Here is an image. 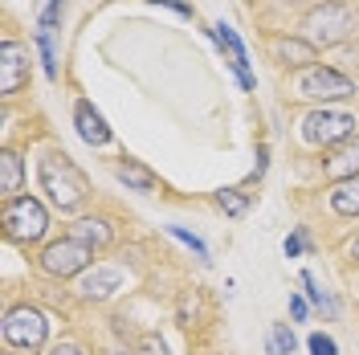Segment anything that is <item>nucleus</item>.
<instances>
[{
    "label": "nucleus",
    "mask_w": 359,
    "mask_h": 355,
    "mask_svg": "<svg viewBox=\"0 0 359 355\" xmlns=\"http://www.w3.org/2000/svg\"><path fill=\"white\" fill-rule=\"evenodd\" d=\"M37 188L45 192V204H53L66 217L86 213V204L94 200V188H90L86 172L62 147H53V143L41 147V156H37Z\"/></svg>",
    "instance_id": "f257e3e1"
},
{
    "label": "nucleus",
    "mask_w": 359,
    "mask_h": 355,
    "mask_svg": "<svg viewBox=\"0 0 359 355\" xmlns=\"http://www.w3.org/2000/svg\"><path fill=\"white\" fill-rule=\"evenodd\" d=\"M0 229H4V241L17 245V249H41L49 241V229H53V217H49V204L33 192H21V196L4 200L0 204Z\"/></svg>",
    "instance_id": "f03ea898"
},
{
    "label": "nucleus",
    "mask_w": 359,
    "mask_h": 355,
    "mask_svg": "<svg viewBox=\"0 0 359 355\" xmlns=\"http://www.w3.org/2000/svg\"><path fill=\"white\" fill-rule=\"evenodd\" d=\"M359 94V82L351 74H343L335 66L314 62L306 69H294L286 78V98L294 102H311V107H331V102H347Z\"/></svg>",
    "instance_id": "7ed1b4c3"
},
{
    "label": "nucleus",
    "mask_w": 359,
    "mask_h": 355,
    "mask_svg": "<svg viewBox=\"0 0 359 355\" xmlns=\"http://www.w3.org/2000/svg\"><path fill=\"white\" fill-rule=\"evenodd\" d=\"M359 33V4L355 0H318L302 17V37L314 49H335L347 45Z\"/></svg>",
    "instance_id": "20e7f679"
},
{
    "label": "nucleus",
    "mask_w": 359,
    "mask_h": 355,
    "mask_svg": "<svg viewBox=\"0 0 359 355\" xmlns=\"http://www.w3.org/2000/svg\"><path fill=\"white\" fill-rule=\"evenodd\" d=\"M49 335H53V323L49 314L37 307V302H13L4 311V323H0V339H4V351H17V355H37L49 347Z\"/></svg>",
    "instance_id": "39448f33"
},
{
    "label": "nucleus",
    "mask_w": 359,
    "mask_h": 355,
    "mask_svg": "<svg viewBox=\"0 0 359 355\" xmlns=\"http://www.w3.org/2000/svg\"><path fill=\"white\" fill-rule=\"evenodd\" d=\"M94 262H98V253H94L86 241L69 237V233H62V237H49V241L33 253V266H37V274H41V278H49V282H69V278H82Z\"/></svg>",
    "instance_id": "423d86ee"
},
{
    "label": "nucleus",
    "mask_w": 359,
    "mask_h": 355,
    "mask_svg": "<svg viewBox=\"0 0 359 355\" xmlns=\"http://www.w3.org/2000/svg\"><path fill=\"white\" fill-rule=\"evenodd\" d=\"M298 135L302 143L314 152H335L343 143L359 139V114L351 111H335V107H311L298 119Z\"/></svg>",
    "instance_id": "0eeeda50"
},
{
    "label": "nucleus",
    "mask_w": 359,
    "mask_h": 355,
    "mask_svg": "<svg viewBox=\"0 0 359 355\" xmlns=\"http://www.w3.org/2000/svg\"><path fill=\"white\" fill-rule=\"evenodd\" d=\"M127 286H131V269L123 266V262H94V266L78 278L74 294H78L86 307H107V302H114Z\"/></svg>",
    "instance_id": "6e6552de"
},
{
    "label": "nucleus",
    "mask_w": 359,
    "mask_h": 355,
    "mask_svg": "<svg viewBox=\"0 0 359 355\" xmlns=\"http://www.w3.org/2000/svg\"><path fill=\"white\" fill-rule=\"evenodd\" d=\"M33 78V53H29V41L4 33L0 37V98H17Z\"/></svg>",
    "instance_id": "1a4fd4ad"
},
{
    "label": "nucleus",
    "mask_w": 359,
    "mask_h": 355,
    "mask_svg": "<svg viewBox=\"0 0 359 355\" xmlns=\"http://www.w3.org/2000/svg\"><path fill=\"white\" fill-rule=\"evenodd\" d=\"M69 237H78V241H86L98 257L102 253H111L118 237H123V221L111 217V213H78V217H69V225L62 229Z\"/></svg>",
    "instance_id": "9d476101"
},
{
    "label": "nucleus",
    "mask_w": 359,
    "mask_h": 355,
    "mask_svg": "<svg viewBox=\"0 0 359 355\" xmlns=\"http://www.w3.org/2000/svg\"><path fill=\"white\" fill-rule=\"evenodd\" d=\"M208 37L217 41V49L224 53V62H229V69H233V78L241 82V90H257V78H253V69H249V49L245 41L237 37V29L229 21H217L212 29H208Z\"/></svg>",
    "instance_id": "9b49d317"
},
{
    "label": "nucleus",
    "mask_w": 359,
    "mask_h": 355,
    "mask_svg": "<svg viewBox=\"0 0 359 355\" xmlns=\"http://www.w3.org/2000/svg\"><path fill=\"white\" fill-rule=\"evenodd\" d=\"M74 131H78V139L86 143V147H107L114 139V131H111V123L102 119V111L90 102V98H74Z\"/></svg>",
    "instance_id": "f8f14e48"
},
{
    "label": "nucleus",
    "mask_w": 359,
    "mask_h": 355,
    "mask_svg": "<svg viewBox=\"0 0 359 355\" xmlns=\"http://www.w3.org/2000/svg\"><path fill=\"white\" fill-rule=\"evenodd\" d=\"M269 58H273L278 66H286V69H306V66L318 62V49H314L302 33H298V37L278 33V37H269Z\"/></svg>",
    "instance_id": "ddd939ff"
},
{
    "label": "nucleus",
    "mask_w": 359,
    "mask_h": 355,
    "mask_svg": "<svg viewBox=\"0 0 359 355\" xmlns=\"http://www.w3.org/2000/svg\"><path fill=\"white\" fill-rule=\"evenodd\" d=\"M111 172L114 180L127 188V192H139V196H156L159 192V176L143 163V159H131V156H118L111 163Z\"/></svg>",
    "instance_id": "4468645a"
},
{
    "label": "nucleus",
    "mask_w": 359,
    "mask_h": 355,
    "mask_svg": "<svg viewBox=\"0 0 359 355\" xmlns=\"http://www.w3.org/2000/svg\"><path fill=\"white\" fill-rule=\"evenodd\" d=\"M318 172H323V180H331V184H339V180H355L359 176V139L343 143V147H335V152H323Z\"/></svg>",
    "instance_id": "2eb2a0df"
},
{
    "label": "nucleus",
    "mask_w": 359,
    "mask_h": 355,
    "mask_svg": "<svg viewBox=\"0 0 359 355\" xmlns=\"http://www.w3.org/2000/svg\"><path fill=\"white\" fill-rule=\"evenodd\" d=\"M25 192V152L4 143L0 147V200H13Z\"/></svg>",
    "instance_id": "dca6fc26"
},
{
    "label": "nucleus",
    "mask_w": 359,
    "mask_h": 355,
    "mask_svg": "<svg viewBox=\"0 0 359 355\" xmlns=\"http://www.w3.org/2000/svg\"><path fill=\"white\" fill-rule=\"evenodd\" d=\"M327 208H331V217H339V221H355L359 217V176L331 184L327 188Z\"/></svg>",
    "instance_id": "f3484780"
},
{
    "label": "nucleus",
    "mask_w": 359,
    "mask_h": 355,
    "mask_svg": "<svg viewBox=\"0 0 359 355\" xmlns=\"http://www.w3.org/2000/svg\"><path fill=\"white\" fill-rule=\"evenodd\" d=\"M253 200H257V192H249V184H233V188H217V192H212V204L221 208L229 221H241V217H249Z\"/></svg>",
    "instance_id": "a211bd4d"
},
{
    "label": "nucleus",
    "mask_w": 359,
    "mask_h": 355,
    "mask_svg": "<svg viewBox=\"0 0 359 355\" xmlns=\"http://www.w3.org/2000/svg\"><path fill=\"white\" fill-rule=\"evenodd\" d=\"M298 286H302V294H306V302H311L314 311H323L327 319H335V314H339L335 298H331V290L323 286V282L314 278L311 269H302V274H298Z\"/></svg>",
    "instance_id": "6ab92c4d"
},
{
    "label": "nucleus",
    "mask_w": 359,
    "mask_h": 355,
    "mask_svg": "<svg viewBox=\"0 0 359 355\" xmlns=\"http://www.w3.org/2000/svg\"><path fill=\"white\" fill-rule=\"evenodd\" d=\"M176 323H180V327H188V331L204 323V294H201L196 286L180 294V302H176Z\"/></svg>",
    "instance_id": "aec40b11"
},
{
    "label": "nucleus",
    "mask_w": 359,
    "mask_h": 355,
    "mask_svg": "<svg viewBox=\"0 0 359 355\" xmlns=\"http://www.w3.org/2000/svg\"><path fill=\"white\" fill-rule=\"evenodd\" d=\"M294 351H298L294 323H269V331H266V355H294Z\"/></svg>",
    "instance_id": "412c9836"
},
{
    "label": "nucleus",
    "mask_w": 359,
    "mask_h": 355,
    "mask_svg": "<svg viewBox=\"0 0 359 355\" xmlns=\"http://www.w3.org/2000/svg\"><path fill=\"white\" fill-rule=\"evenodd\" d=\"M33 45H37V58H41L45 78H49V82H57V33L37 29V33H33Z\"/></svg>",
    "instance_id": "4be33fe9"
},
{
    "label": "nucleus",
    "mask_w": 359,
    "mask_h": 355,
    "mask_svg": "<svg viewBox=\"0 0 359 355\" xmlns=\"http://www.w3.org/2000/svg\"><path fill=\"white\" fill-rule=\"evenodd\" d=\"M66 4L69 0H37V4H33V21H37V29L57 33V29H62V17H66Z\"/></svg>",
    "instance_id": "5701e85b"
},
{
    "label": "nucleus",
    "mask_w": 359,
    "mask_h": 355,
    "mask_svg": "<svg viewBox=\"0 0 359 355\" xmlns=\"http://www.w3.org/2000/svg\"><path fill=\"white\" fill-rule=\"evenodd\" d=\"M282 253H286V257H306V253H314V237H311V229H306V225H298V229H290V233H286V241H282Z\"/></svg>",
    "instance_id": "b1692460"
},
{
    "label": "nucleus",
    "mask_w": 359,
    "mask_h": 355,
    "mask_svg": "<svg viewBox=\"0 0 359 355\" xmlns=\"http://www.w3.org/2000/svg\"><path fill=\"white\" fill-rule=\"evenodd\" d=\"M168 233H172V237H176V241L184 245V249H192L201 266H208V262H212V253H208V245H204V237H196L192 229H184V225H168Z\"/></svg>",
    "instance_id": "393cba45"
},
{
    "label": "nucleus",
    "mask_w": 359,
    "mask_h": 355,
    "mask_svg": "<svg viewBox=\"0 0 359 355\" xmlns=\"http://www.w3.org/2000/svg\"><path fill=\"white\" fill-rule=\"evenodd\" d=\"M135 351L139 355H168V339L159 331H143L139 339H135Z\"/></svg>",
    "instance_id": "a878e982"
},
{
    "label": "nucleus",
    "mask_w": 359,
    "mask_h": 355,
    "mask_svg": "<svg viewBox=\"0 0 359 355\" xmlns=\"http://www.w3.org/2000/svg\"><path fill=\"white\" fill-rule=\"evenodd\" d=\"M306 351H311V355H339V343H335V335L311 331V335H306Z\"/></svg>",
    "instance_id": "bb28decb"
},
{
    "label": "nucleus",
    "mask_w": 359,
    "mask_h": 355,
    "mask_svg": "<svg viewBox=\"0 0 359 355\" xmlns=\"http://www.w3.org/2000/svg\"><path fill=\"white\" fill-rule=\"evenodd\" d=\"M41 355H90V347L82 339H57V343H49Z\"/></svg>",
    "instance_id": "cd10ccee"
},
{
    "label": "nucleus",
    "mask_w": 359,
    "mask_h": 355,
    "mask_svg": "<svg viewBox=\"0 0 359 355\" xmlns=\"http://www.w3.org/2000/svg\"><path fill=\"white\" fill-rule=\"evenodd\" d=\"M266 172H269V143H257V163H253V172H249V188H253V184H262V180H266Z\"/></svg>",
    "instance_id": "c85d7f7f"
},
{
    "label": "nucleus",
    "mask_w": 359,
    "mask_h": 355,
    "mask_svg": "<svg viewBox=\"0 0 359 355\" xmlns=\"http://www.w3.org/2000/svg\"><path fill=\"white\" fill-rule=\"evenodd\" d=\"M311 319V302L302 290H290V323H306Z\"/></svg>",
    "instance_id": "c756f323"
},
{
    "label": "nucleus",
    "mask_w": 359,
    "mask_h": 355,
    "mask_svg": "<svg viewBox=\"0 0 359 355\" xmlns=\"http://www.w3.org/2000/svg\"><path fill=\"white\" fill-rule=\"evenodd\" d=\"M156 8H168V13H176V17H184V21H196V8L188 4V0H151Z\"/></svg>",
    "instance_id": "7c9ffc66"
},
{
    "label": "nucleus",
    "mask_w": 359,
    "mask_h": 355,
    "mask_svg": "<svg viewBox=\"0 0 359 355\" xmlns=\"http://www.w3.org/2000/svg\"><path fill=\"white\" fill-rule=\"evenodd\" d=\"M343 262H347V266H355L359 269V233L355 237H351V241L343 245Z\"/></svg>",
    "instance_id": "2f4dec72"
},
{
    "label": "nucleus",
    "mask_w": 359,
    "mask_h": 355,
    "mask_svg": "<svg viewBox=\"0 0 359 355\" xmlns=\"http://www.w3.org/2000/svg\"><path fill=\"white\" fill-rule=\"evenodd\" d=\"M98 355H139V351H135V343H114V347H107Z\"/></svg>",
    "instance_id": "473e14b6"
},
{
    "label": "nucleus",
    "mask_w": 359,
    "mask_h": 355,
    "mask_svg": "<svg viewBox=\"0 0 359 355\" xmlns=\"http://www.w3.org/2000/svg\"><path fill=\"white\" fill-rule=\"evenodd\" d=\"M4 355H17V351H4Z\"/></svg>",
    "instance_id": "72a5a7b5"
}]
</instances>
